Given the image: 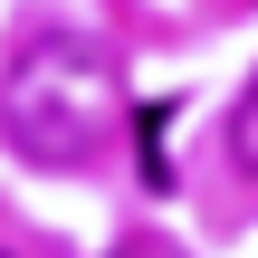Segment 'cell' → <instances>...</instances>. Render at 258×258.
I'll return each mask as SVG.
<instances>
[{"instance_id":"1","label":"cell","mask_w":258,"mask_h":258,"mask_svg":"<svg viewBox=\"0 0 258 258\" xmlns=\"http://www.w3.org/2000/svg\"><path fill=\"white\" fill-rule=\"evenodd\" d=\"M124 124V86L105 67L96 38H29L0 77V134L29 153V163H86L105 134Z\"/></svg>"},{"instance_id":"2","label":"cell","mask_w":258,"mask_h":258,"mask_svg":"<svg viewBox=\"0 0 258 258\" xmlns=\"http://www.w3.org/2000/svg\"><path fill=\"white\" fill-rule=\"evenodd\" d=\"M230 163H239V172H258V77L239 86V105H230Z\"/></svg>"},{"instance_id":"3","label":"cell","mask_w":258,"mask_h":258,"mask_svg":"<svg viewBox=\"0 0 258 258\" xmlns=\"http://www.w3.org/2000/svg\"><path fill=\"white\" fill-rule=\"evenodd\" d=\"M115 258H182V249H172V239H124Z\"/></svg>"}]
</instances>
